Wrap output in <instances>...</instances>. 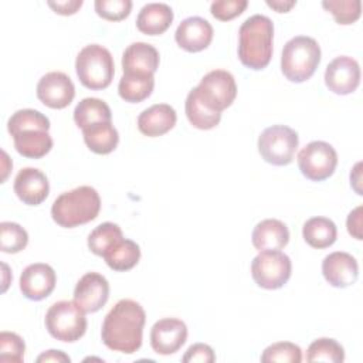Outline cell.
<instances>
[{
  "instance_id": "obj_39",
  "label": "cell",
  "mask_w": 363,
  "mask_h": 363,
  "mask_svg": "<svg viewBox=\"0 0 363 363\" xmlns=\"http://www.w3.org/2000/svg\"><path fill=\"white\" fill-rule=\"evenodd\" d=\"M216 360V354L213 349L206 345V343H194L191 345L187 352L183 356L184 363H193V362H200V363H213Z\"/></svg>"
},
{
  "instance_id": "obj_8",
  "label": "cell",
  "mask_w": 363,
  "mask_h": 363,
  "mask_svg": "<svg viewBox=\"0 0 363 363\" xmlns=\"http://www.w3.org/2000/svg\"><path fill=\"white\" fill-rule=\"evenodd\" d=\"M193 89L208 109L220 113L228 108L237 96L235 79L231 72L224 69L210 71Z\"/></svg>"
},
{
  "instance_id": "obj_22",
  "label": "cell",
  "mask_w": 363,
  "mask_h": 363,
  "mask_svg": "<svg viewBox=\"0 0 363 363\" xmlns=\"http://www.w3.org/2000/svg\"><path fill=\"white\" fill-rule=\"evenodd\" d=\"M173 21V10L166 3L145 4L136 18V27L147 35L163 34Z\"/></svg>"
},
{
  "instance_id": "obj_21",
  "label": "cell",
  "mask_w": 363,
  "mask_h": 363,
  "mask_svg": "<svg viewBox=\"0 0 363 363\" xmlns=\"http://www.w3.org/2000/svg\"><path fill=\"white\" fill-rule=\"evenodd\" d=\"M251 240L258 251L281 250L289 241V230L281 220L265 218L254 227Z\"/></svg>"
},
{
  "instance_id": "obj_15",
  "label": "cell",
  "mask_w": 363,
  "mask_h": 363,
  "mask_svg": "<svg viewBox=\"0 0 363 363\" xmlns=\"http://www.w3.org/2000/svg\"><path fill=\"white\" fill-rule=\"evenodd\" d=\"M57 275L52 267L44 262H35L26 267L20 275V291L27 299L41 301L55 288Z\"/></svg>"
},
{
  "instance_id": "obj_10",
  "label": "cell",
  "mask_w": 363,
  "mask_h": 363,
  "mask_svg": "<svg viewBox=\"0 0 363 363\" xmlns=\"http://www.w3.org/2000/svg\"><path fill=\"white\" fill-rule=\"evenodd\" d=\"M337 164V153L332 145L323 140L309 142L298 153L301 173L312 180L322 182L330 177Z\"/></svg>"
},
{
  "instance_id": "obj_4",
  "label": "cell",
  "mask_w": 363,
  "mask_h": 363,
  "mask_svg": "<svg viewBox=\"0 0 363 363\" xmlns=\"http://www.w3.org/2000/svg\"><path fill=\"white\" fill-rule=\"evenodd\" d=\"M320 62V47L308 35H296L286 41L281 57V71L291 82L309 79Z\"/></svg>"
},
{
  "instance_id": "obj_32",
  "label": "cell",
  "mask_w": 363,
  "mask_h": 363,
  "mask_svg": "<svg viewBox=\"0 0 363 363\" xmlns=\"http://www.w3.org/2000/svg\"><path fill=\"white\" fill-rule=\"evenodd\" d=\"M308 362H329L342 363L345 360V350L340 343L330 337H320L313 340L306 350Z\"/></svg>"
},
{
  "instance_id": "obj_2",
  "label": "cell",
  "mask_w": 363,
  "mask_h": 363,
  "mask_svg": "<svg viewBox=\"0 0 363 363\" xmlns=\"http://www.w3.org/2000/svg\"><path fill=\"white\" fill-rule=\"evenodd\" d=\"M274 24L262 14L248 17L238 31V58L250 69H264L272 57Z\"/></svg>"
},
{
  "instance_id": "obj_30",
  "label": "cell",
  "mask_w": 363,
  "mask_h": 363,
  "mask_svg": "<svg viewBox=\"0 0 363 363\" xmlns=\"http://www.w3.org/2000/svg\"><path fill=\"white\" fill-rule=\"evenodd\" d=\"M123 238L122 230L115 223H102L96 225L88 235V248L99 257H104V254L112 248L116 242H119Z\"/></svg>"
},
{
  "instance_id": "obj_36",
  "label": "cell",
  "mask_w": 363,
  "mask_h": 363,
  "mask_svg": "<svg viewBox=\"0 0 363 363\" xmlns=\"http://www.w3.org/2000/svg\"><path fill=\"white\" fill-rule=\"evenodd\" d=\"M26 343L14 332L0 333V362L7 363H21L24 360Z\"/></svg>"
},
{
  "instance_id": "obj_14",
  "label": "cell",
  "mask_w": 363,
  "mask_h": 363,
  "mask_svg": "<svg viewBox=\"0 0 363 363\" xmlns=\"http://www.w3.org/2000/svg\"><path fill=\"white\" fill-rule=\"evenodd\" d=\"M187 340V326L177 318L159 319L150 329V346L157 354L176 353Z\"/></svg>"
},
{
  "instance_id": "obj_34",
  "label": "cell",
  "mask_w": 363,
  "mask_h": 363,
  "mask_svg": "<svg viewBox=\"0 0 363 363\" xmlns=\"http://www.w3.org/2000/svg\"><path fill=\"white\" fill-rule=\"evenodd\" d=\"M322 6L333 16L337 24L343 26L357 21L362 14L360 0H325Z\"/></svg>"
},
{
  "instance_id": "obj_12",
  "label": "cell",
  "mask_w": 363,
  "mask_h": 363,
  "mask_svg": "<svg viewBox=\"0 0 363 363\" xmlns=\"http://www.w3.org/2000/svg\"><path fill=\"white\" fill-rule=\"evenodd\" d=\"M325 84L333 94L349 95L360 84L359 62L347 55L336 57L329 62L325 71Z\"/></svg>"
},
{
  "instance_id": "obj_17",
  "label": "cell",
  "mask_w": 363,
  "mask_h": 363,
  "mask_svg": "<svg viewBox=\"0 0 363 363\" xmlns=\"http://www.w3.org/2000/svg\"><path fill=\"white\" fill-rule=\"evenodd\" d=\"M174 40L180 48L189 52H199L210 45L213 27L203 17H187L177 26Z\"/></svg>"
},
{
  "instance_id": "obj_11",
  "label": "cell",
  "mask_w": 363,
  "mask_h": 363,
  "mask_svg": "<svg viewBox=\"0 0 363 363\" xmlns=\"http://www.w3.org/2000/svg\"><path fill=\"white\" fill-rule=\"evenodd\" d=\"M75 96V86L71 78L60 71H51L41 77L37 84V98L48 108H67Z\"/></svg>"
},
{
  "instance_id": "obj_33",
  "label": "cell",
  "mask_w": 363,
  "mask_h": 363,
  "mask_svg": "<svg viewBox=\"0 0 363 363\" xmlns=\"http://www.w3.org/2000/svg\"><path fill=\"white\" fill-rule=\"evenodd\" d=\"M28 242L27 231L17 223H0V250L7 254H17Z\"/></svg>"
},
{
  "instance_id": "obj_37",
  "label": "cell",
  "mask_w": 363,
  "mask_h": 363,
  "mask_svg": "<svg viewBox=\"0 0 363 363\" xmlns=\"http://www.w3.org/2000/svg\"><path fill=\"white\" fill-rule=\"evenodd\" d=\"M94 6L96 14L108 21H121L132 10L130 0H96Z\"/></svg>"
},
{
  "instance_id": "obj_6",
  "label": "cell",
  "mask_w": 363,
  "mask_h": 363,
  "mask_svg": "<svg viewBox=\"0 0 363 363\" xmlns=\"http://www.w3.org/2000/svg\"><path fill=\"white\" fill-rule=\"evenodd\" d=\"M44 322L48 333L60 342H77L86 332L85 312L74 301L52 303L45 313Z\"/></svg>"
},
{
  "instance_id": "obj_9",
  "label": "cell",
  "mask_w": 363,
  "mask_h": 363,
  "mask_svg": "<svg viewBox=\"0 0 363 363\" xmlns=\"http://www.w3.org/2000/svg\"><path fill=\"white\" fill-rule=\"evenodd\" d=\"M291 258L279 250L259 251L251 262V275L255 284L264 289L282 288L291 278Z\"/></svg>"
},
{
  "instance_id": "obj_5",
  "label": "cell",
  "mask_w": 363,
  "mask_h": 363,
  "mask_svg": "<svg viewBox=\"0 0 363 363\" xmlns=\"http://www.w3.org/2000/svg\"><path fill=\"white\" fill-rule=\"evenodd\" d=\"M75 71L84 86L89 89H104L109 86L113 79V58L105 47L88 44L77 55Z\"/></svg>"
},
{
  "instance_id": "obj_43",
  "label": "cell",
  "mask_w": 363,
  "mask_h": 363,
  "mask_svg": "<svg viewBox=\"0 0 363 363\" xmlns=\"http://www.w3.org/2000/svg\"><path fill=\"white\" fill-rule=\"evenodd\" d=\"M267 4L278 13H288L296 4V1L295 0H291V1H285V0H272L271 1V0H267Z\"/></svg>"
},
{
  "instance_id": "obj_42",
  "label": "cell",
  "mask_w": 363,
  "mask_h": 363,
  "mask_svg": "<svg viewBox=\"0 0 363 363\" xmlns=\"http://www.w3.org/2000/svg\"><path fill=\"white\" fill-rule=\"evenodd\" d=\"M38 363H45V362H57V363H69L71 359L68 354H65L61 350H47L44 353H41L37 357Z\"/></svg>"
},
{
  "instance_id": "obj_16",
  "label": "cell",
  "mask_w": 363,
  "mask_h": 363,
  "mask_svg": "<svg viewBox=\"0 0 363 363\" xmlns=\"http://www.w3.org/2000/svg\"><path fill=\"white\" fill-rule=\"evenodd\" d=\"M322 274L335 288L353 285L359 277V265L353 255L343 251H335L322 261Z\"/></svg>"
},
{
  "instance_id": "obj_19",
  "label": "cell",
  "mask_w": 363,
  "mask_h": 363,
  "mask_svg": "<svg viewBox=\"0 0 363 363\" xmlns=\"http://www.w3.org/2000/svg\"><path fill=\"white\" fill-rule=\"evenodd\" d=\"M159 52L147 43H132L123 51L122 68L123 74H155L159 67Z\"/></svg>"
},
{
  "instance_id": "obj_18",
  "label": "cell",
  "mask_w": 363,
  "mask_h": 363,
  "mask_svg": "<svg viewBox=\"0 0 363 363\" xmlns=\"http://www.w3.org/2000/svg\"><path fill=\"white\" fill-rule=\"evenodd\" d=\"M14 193L24 204L38 206L48 197V179L40 169L24 167L14 179Z\"/></svg>"
},
{
  "instance_id": "obj_24",
  "label": "cell",
  "mask_w": 363,
  "mask_h": 363,
  "mask_svg": "<svg viewBox=\"0 0 363 363\" xmlns=\"http://www.w3.org/2000/svg\"><path fill=\"white\" fill-rule=\"evenodd\" d=\"M16 150L28 159H41L52 147L48 130H24L13 136Z\"/></svg>"
},
{
  "instance_id": "obj_35",
  "label": "cell",
  "mask_w": 363,
  "mask_h": 363,
  "mask_svg": "<svg viewBox=\"0 0 363 363\" xmlns=\"http://www.w3.org/2000/svg\"><path fill=\"white\" fill-rule=\"evenodd\" d=\"M262 363H299L302 362V350L298 345L291 342H277L269 345L261 354Z\"/></svg>"
},
{
  "instance_id": "obj_29",
  "label": "cell",
  "mask_w": 363,
  "mask_h": 363,
  "mask_svg": "<svg viewBox=\"0 0 363 363\" xmlns=\"http://www.w3.org/2000/svg\"><path fill=\"white\" fill-rule=\"evenodd\" d=\"M184 109H186V116L189 119V122L201 130H208L216 128L220 123L221 119V113L220 112H214L211 109H208L197 96L196 91L191 89L186 98V104H184Z\"/></svg>"
},
{
  "instance_id": "obj_20",
  "label": "cell",
  "mask_w": 363,
  "mask_h": 363,
  "mask_svg": "<svg viewBox=\"0 0 363 363\" xmlns=\"http://www.w3.org/2000/svg\"><path fill=\"white\" fill-rule=\"evenodd\" d=\"M177 115L173 106L167 104H156L142 111L138 116V129L149 138L167 133L176 125Z\"/></svg>"
},
{
  "instance_id": "obj_40",
  "label": "cell",
  "mask_w": 363,
  "mask_h": 363,
  "mask_svg": "<svg viewBox=\"0 0 363 363\" xmlns=\"http://www.w3.org/2000/svg\"><path fill=\"white\" fill-rule=\"evenodd\" d=\"M362 206L356 207L354 210H352L347 216L346 220V225H347V231L352 237H354L356 240H363L362 235Z\"/></svg>"
},
{
  "instance_id": "obj_41",
  "label": "cell",
  "mask_w": 363,
  "mask_h": 363,
  "mask_svg": "<svg viewBox=\"0 0 363 363\" xmlns=\"http://www.w3.org/2000/svg\"><path fill=\"white\" fill-rule=\"evenodd\" d=\"M48 7H51L57 14L61 16H71L75 14L81 6H82V0H64V1H47Z\"/></svg>"
},
{
  "instance_id": "obj_27",
  "label": "cell",
  "mask_w": 363,
  "mask_h": 363,
  "mask_svg": "<svg viewBox=\"0 0 363 363\" xmlns=\"http://www.w3.org/2000/svg\"><path fill=\"white\" fill-rule=\"evenodd\" d=\"M155 88V77L152 74H123L118 84L119 96L126 102L145 101Z\"/></svg>"
},
{
  "instance_id": "obj_28",
  "label": "cell",
  "mask_w": 363,
  "mask_h": 363,
  "mask_svg": "<svg viewBox=\"0 0 363 363\" xmlns=\"http://www.w3.org/2000/svg\"><path fill=\"white\" fill-rule=\"evenodd\" d=\"M104 259L113 271H128L139 262L140 248L135 241L122 238L104 254Z\"/></svg>"
},
{
  "instance_id": "obj_1",
  "label": "cell",
  "mask_w": 363,
  "mask_h": 363,
  "mask_svg": "<svg viewBox=\"0 0 363 363\" xmlns=\"http://www.w3.org/2000/svg\"><path fill=\"white\" fill-rule=\"evenodd\" d=\"M146 313L142 305L133 299H121L106 313L101 337L104 345L113 350L132 354L142 346Z\"/></svg>"
},
{
  "instance_id": "obj_26",
  "label": "cell",
  "mask_w": 363,
  "mask_h": 363,
  "mask_svg": "<svg viewBox=\"0 0 363 363\" xmlns=\"http://www.w3.org/2000/svg\"><path fill=\"white\" fill-rule=\"evenodd\" d=\"M111 108L99 98H84L74 109V121L81 129L96 123L111 122Z\"/></svg>"
},
{
  "instance_id": "obj_38",
  "label": "cell",
  "mask_w": 363,
  "mask_h": 363,
  "mask_svg": "<svg viewBox=\"0 0 363 363\" xmlns=\"http://www.w3.org/2000/svg\"><path fill=\"white\" fill-rule=\"evenodd\" d=\"M248 6L247 0H217L210 6L213 17L220 21H228L240 16Z\"/></svg>"
},
{
  "instance_id": "obj_31",
  "label": "cell",
  "mask_w": 363,
  "mask_h": 363,
  "mask_svg": "<svg viewBox=\"0 0 363 363\" xmlns=\"http://www.w3.org/2000/svg\"><path fill=\"white\" fill-rule=\"evenodd\" d=\"M48 130V118L35 109H18L7 121V130L11 136L24 130Z\"/></svg>"
},
{
  "instance_id": "obj_25",
  "label": "cell",
  "mask_w": 363,
  "mask_h": 363,
  "mask_svg": "<svg viewBox=\"0 0 363 363\" xmlns=\"http://www.w3.org/2000/svg\"><path fill=\"white\" fill-rule=\"evenodd\" d=\"M302 235L312 248H328L337 237L336 224L326 217H312L302 227Z\"/></svg>"
},
{
  "instance_id": "obj_13",
  "label": "cell",
  "mask_w": 363,
  "mask_h": 363,
  "mask_svg": "<svg viewBox=\"0 0 363 363\" xmlns=\"http://www.w3.org/2000/svg\"><path fill=\"white\" fill-rule=\"evenodd\" d=\"M109 298V282L99 272H86L74 289V302L85 312H98Z\"/></svg>"
},
{
  "instance_id": "obj_3",
  "label": "cell",
  "mask_w": 363,
  "mask_h": 363,
  "mask_svg": "<svg viewBox=\"0 0 363 363\" xmlns=\"http://www.w3.org/2000/svg\"><path fill=\"white\" fill-rule=\"evenodd\" d=\"M101 197L91 186H79L60 194L51 207L52 220L64 228H74L96 218Z\"/></svg>"
},
{
  "instance_id": "obj_7",
  "label": "cell",
  "mask_w": 363,
  "mask_h": 363,
  "mask_svg": "<svg viewBox=\"0 0 363 363\" xmlns=\"http://www.w3.org/2000/svg\"><path fill=\"white\" fill-rule=\"evenodd\" d=\"M299 145L298 133L286 125H272L258 138L261 157L274 166H286L294 160Z\"/></svg>"
},
{
  "instance_id": "obj_23",
  "label": "cell",
  "mask_w": 363,
  "mask_h": 363,
  "mask_svg": "<svg viewBox=\"0 0 363 363\" xmlns=\"http://www.w3.org/2000/svg\"><path fill=\"white\" fill-rule=\"evenodd\" d=\"M84 142L88 149L96 155H108L113 152L119 142V133L112 122L96 123L82 129Z\"/></svg>"
}]
</instances>
